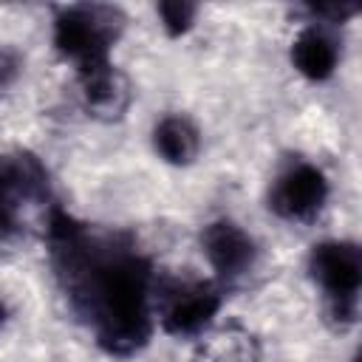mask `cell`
Returning <instances> with one entry per match:
<instances>
[{
	"mask_svg": "<svg viewBox=\"0 0 362 362\" xmlns=\"http://www.w3.org/2000/svg\"><path fill=\"white\" fill-rule=\"evenodd\" d=\"M339 62V48L322 25H305L291 40V65L300 76L311 82H325L334 76Z\"/></svg>",
	"mask_w": 362,
	"mask_h": 362,
	"instance_id": "9",
	"label": "cell"
},
{
	"mask_svg": "<svg viewBox=\"0 0 362 362\" xmlns=\"http://www.w3.org/2000/svg\"><path fill=\"white\" fill-rule=\"evenodd\" d=\"M153 294L158 325L170 337L204 334L221 308V288L209 280H164L153 286Z\"/></svg>",
	"mask_w": 362,
	"mask_h": 362,
	"instance_id": "5",
	"label": "cell"
},
{
	"mask_svg": "<svg viewBox=\"0 0 362 362\" xmlns=\"http://www.w3.org/2000/svg\"><path fill=\"white\" fill-rule=\"evenodd\" d=\"M328 201V178L311 161L288 164L269 189V209L291 223H311Z\"/></svg>",
	"mask_w": 362,
	"mask_h": 362,
	"instance_id": "6",
	"label": "cell"
},
{
	"mask_svg": "<svg viewBox=\"0 0 362 362\" xmlns=\"http://www.w3.org/2000/svg\"><path fill=\"white\" fill-rule=\"evenodd\" d=\"M54 209L51 184L45 167L28 156L17 153L0 161V246L17 240L28 226V212Z\"/></svg>",
	"mask_w": 362,
	"mask_h": 362,
	"instance_id": "4",
	"label": "cell"
},
{
	"mask_svg": "<svg viewBox=\"0 0 362 362\" xmlns=\"http://www.w3.org/2000/svg\"><path fill=\"white\" fill-rule=\"evenodd\" d=\"M14 76H17V62H14V57L6 54V51H0V88H6Z\"/></svg>",
	"mask_w": 362,
	"mask_h": 362,
	"instance_id": "14",
	"label": "cell"
},
{
	"mask_svg": "<svg viewBox=\"0 0 362 362\" xmlns=\"http://www.w3.org/2000/svg\"><path fill=\"white\" fill-rule=\"evenodd\" d=\"M153 147H156L158 158H164L167 164L187 167L195 161V156L201 150V133L187 116L173 113V116H164L153 127Z\"/></svg>",
	"mask_w": 362,
	"mask_h": 362,
	"instance_id": "11",
	"label": "cell"
},
{
	"mask_svg": "<svg viewBox=\"0 0 362 362\" xmlns=\"http://www.w3.org/2000/svg\"><path fill=\"white\" fill-rule=\"evenodd\" d=\"M3 320H6V305L0 303V325H3Z\"/></svg>",
	"mask_w": 362,
	"mask_h": 362,
	"instance_id": "15",
	"label": "cell"
},
{
	"mask_svg": "<svg viewBox=\"0 0 362 362\" xmlns=\"http://www.w3.org/2000/svg\"><path fill=\"white\" fill-rule=\"evenodd\" d=\"M76 76H79V93H82L85 110L90 116L102 122H113L127 113L133 102V88L110 59L79 68Z\"/></svg>",
	"mask_w": 362,
	"mask_h": 362,
	"instance_id": "8",
	"label": "cell"
},
{
	"mask_svg": "<svg viewBox=\"0 0 362 362\" xmlns=\"http://www.w3.org/2000/svg\"><path fill=\"white\" fill-rule=\"evenodd\" d=\"M54 274L71 308L110 356H133L153 337V269L122 232H96L65 209L45 218Z\"/></svg>",
	"mask_w": 362,
	"mask_h": 362,
	"instance_id": "1",
	"label": "cell"
},
{
	"mask_svg": "<svg viewBox=\"0 0 362 362\" xmlns=\"http://www.w3.org/2000/svg\"><path fill=\"white\" fill-rule=\"evenodd\" d=\"M308 274L325 297L328 317L339 328L354 325L362 288V249L354 240H322L308 255Z\"/></svg>",
	"mask_w": 362,
	"mask_h": 362,
	"instance_id": "3",
	"label": "cell"
},
{
	"mask_svg": "<svg viewBox=\"0 0 362 362\" xmlns=\"http://www.w3.org/2000/svg\"><path fill=\"white\" fill-rule=\"evenodd\" d=\"M311 14L314 17H325L328 23H345L348 17L356 14V6L354 3H328V6H311Z\"/></svg>",
	"mask_w": 362,
	"mask_h": 362,
	"instance_id": "13",
	"label": "cell"
},
{
	"mask_svg": "<svg viewBox=\"0 0 362 362\" xmlns=\"http://www.w3.org/2000/svg\"><path fill=\"white\" fill-rule=\"evenodd\" d=\"M124 28V14L116 6L85 3L65 6L54 17V48L79 68L110 59V45Z\"/></svg>",
	"mask_w": 362,
	"mask_h": 362,
	"instance_id": "2",
	"label": "cell"
},
{
	"mask_svg": "<svg viewBox=\"0 0 362 362\" xmlns=\"http://www.w3.org/2000/svg\"><path fill=\"white\" fill-rule=\"evenodd\" d=\"M201 252L223 283L243 280L257 263V243L235 221H212L201 232Z\"/></svg>",
	"mask_w": 362,
	"mask_h": 362,
	"instance_id": "7",
	"label": "cell"
},
{
	"mask_svg": "<svg viewBox=\"0 0 362 362\" xmlns=\"http://www.w3.org/2000/svg\"><path fill=\"white\" fill-rule=\"evenodd\" d=\"M156 11L161 17V28L167 31V37H181L192 28L198 6L184 3V0H164V3L156 6Z\"/></svg>",
	"mask_w": 362,
	"mask_h": 362,
	"instance_id": "12",
	"label": "cell"
},
{
	"mask_svg": "<svg viewBox=\"0 0 362 362\" xmlns=\"http://www.w3.org/2000/svg\"><path fill=\"white\" fill-rule=\"evenodd\" d=\"M260 339L240 322H226L201 337L189 362H260Z\"/></svg>",
	"mask_w": 362,
	"mask_h": 362,
	"instance_id": "10",
	"label": "cell"
}]
</instances>
